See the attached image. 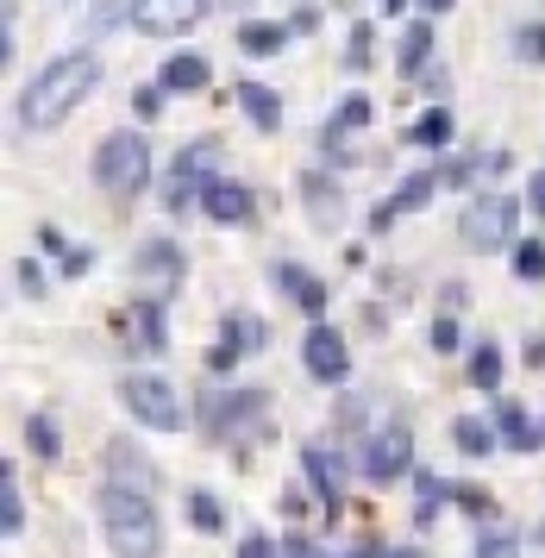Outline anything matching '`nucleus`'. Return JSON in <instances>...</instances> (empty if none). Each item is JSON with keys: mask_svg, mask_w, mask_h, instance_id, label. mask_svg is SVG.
I'll use <instances>...</instances> for the list:
<instances>
[{"mask_svg": "<svg viewBox=\"0 0 545 558\" xmlns=\"http://www.w3.org/2000/svg\"><path fill=\"white\" fill-rule=\"evenodd\" d=\"M514 220H521V207L508 202V195H476V202L458 214V239H464L471 252H508V245H514Z\"/></svg>", "mask_w": 545, "mask_h": 558, "instance_id": "nucleus-5", "label": "nucleus"}, {"mask_svg": "<svg viewBox=\"0 0 545 558\" xmlns=\"http://www.w3.org/2000/svg\"><path fill=\"white\" fill-rule=\"evenodd\" d=\"M201 214H207L214 227H245L251 214H257V202H251V189H245V182L214 177L207 189H201Z\"/></svg>", "mask_w": 545, "mask_h": 558, "instance_id": "nucleus-10", "label": "nucleus"}, {"mask_svg": "<svg viewBox=\"0 0 545 558\" xmlns=\"http://www.w3.org/2000/svg\"><path fill=\"white\" fill-rule=\"evenodd\" d=\"M301 364H307V377H314V383H346L351 377L346 339L326 327V320H314V327H307V339H301Z\"/></svg>", "mask_w": 545, "mask_h": 558, "instance_id": "nucleus-8", "label": "nucleus"}, {"mask_svg": "<svg viewBox=\"0 0 545 558\" xmlns=\"http://www.w3.org/2000/svg\"><path fill=\"white\" fill-rule=\"evenodd\" d=\"M282 558H320V553H314L307 539H282Z\"/></svg>", "mask_w": 545, "mask_h": 558, "instance_id": "nucleus-43", "label": "nucleus"}, {"mask_svg": "<svg viewBox=\"0 0 545 558\" xmlns=\"http://www.w3.org/2000/svg\"><path fill=\"white\" fill-rule=\"evenodd\" d=\"M414 496H421V508H414V521H433V514H439V508H446V496H458V489H451L446 477H433V471H414Z\"/></svg>", "mask_w": 545, "mask_h": 558, "instance_id": "nucleus-27", "label": "nucleus"}, {"mask_svg": "<svg viewBox=\"0 0 545 558\" xmlns=\"http://www.w3.org/2000/svg\"><path fill=\"white\" fill-rule=\"evenodd\" d=\"M264 345V320H251V314H226V327H220V345L207 352V364L214 371H232L245 352H257Z\"/></svg>", "mask_w": 545, "mask_h": 558, "instance_id": "nucleus-12", "label": "nucleus"}, {"mask_svg": "<svg viewBox=\"0 0 545 558\" xmlns=\"http://www.w3.org/2000/svg\"><path fill=\"white\" fill-rule=\"evenodd\" d=\"M107 483H125V489H145L150 496V483H157V464H150L132 439H113L107 446Z\"/></svg>", "mask_w": 545, "mask_h": 558, "instance_id": "nucleus-14", "label": "nucleus"}, {"mask_svg": "<svg viewBox=\"0 0 545 558\" xmlns=\"http://www.w3.org/2000/svg\"><path fill=\"white\" fill-rule=\"evenodd\" d=\"M132 107H138V120H157V113H164V82L138 88V95H132Z\"/></svg>", "mask_w": 545, "mask_h": 558, "instance_id": "nucleus-38", "label": "nucleus"}, {"mask_svg": "<svg viewBox=\"0 0 545 558\" xmlns=\"http://www.w3.org/2000/svg\"><path fill=\"white\" fill-rule=\"evenodd\" d=\"M301 202H307V220H314L320 232H332V227H339V214H346L339 182H326L320 170H307V177H301Z\"/></svg>", "mask_w": 545, "mask_h": 558, "instance_id": "nucleus-15", "label": "nucleus"}, {"mask_svg": "<svg viewBox=\"0 0 545 558\" xmlns=\"http://www.w3.org/2000/svg\"><path fill=\"white\" fill-rule=\"evenodd\" d=\"M364 120H371V101H364V95H351V101L339 107V113H332V120H326L320 145H339V138H346V132H358V126H364Z\"/></svg>", "mask_w": 545, "mask_h": 558, "instance_id": "nucleus-29", "label": "nucleus"}, {"mask_svg": "<svg viewBox=\"0 0 545 558\" xmlns=\"http://www.w3.org/2000/svg\"><path fill=\"white\" fill-rule=\"evenodd\" d=\"M451 439H458V452H464V458H489V452H496V427H489V421H476V414L451 421Z\"/></svg>", "mask_w": 545, "mask_h": 558, "instance_id": "nucleus-26", "label": "nucleus"}, {"mask_svg": "<svg viewBox=\"0 0 545 558\" xmlns=\"http://www.w3.org/2000/svg\"><path fill=\"white\" fill-rule=\"evenodd\" d=\"M408 471H414V433H408V421H383V433H371V446H364V477L396 483Z\"/></svg>", "mask_w": 545, "mask_h": 558, "instance_id": "nucleus-6", "label": "nucleus"}, {"mask_svg": "<svg viewBox=\"0 0 545 558\" xmlns=\"http://www.w3.org/2000/svg\"><path fill=\"white\" fill-rule=\"evenodd\" d=\"M426 57H433V20H414V26L401 32V45H396V70L401 76H421Z\"/></svg>", "mask_w": 545, "mask_h": 558, "instance_id": "nucleus-20", "label": "nucleus"}, {"mask_svg": "<svg viewBox=\"0 0 545 558\" xmlns=\"http://www.w3.org/2000/svg\"><path fill=\"white\" fill-rule=\"evenodd\" d=\"M533 546H545V521H540V527H533Z\"/></svg>", "mask_w": 545, "mask_h": 558, "instance_id": "nucleus-48", "label": "nucleus"}, {"mask_svg": "<svg viewBox=\"0 0 545 558\" xmlns=\"http://www.w3.org/2000/svg\"><path fill=\"white\" fill-rule=\"evenodd\" d=\"M232 101L245 107V120L257 132H276L282 126V95H276L270 82H232Z\"/></svg>", "mask_w": 545, "mask_h": 558, "instance_id": "nucleus-17", "label": "nucleus"}, {"mask_svg": "<svg viewBox=\"0 0 545 558\" xmlns=\"http://www.w3.org/2000/svg\"><path fill=\"white\" fill-rule=\"evenodd\" d=\"M120 402H125V414L150 433H182V421H189L182 396H175L164 377H150V371H132V377L120 383Z\"/></svg>", "mask_w": 545, "mask_h": 558, "instance_id": "nucleus-4", "label": "nucleus"}, {"mask_svg": "<svg viewBox=\"0 0 545 558\" xmlns=\"http://www.w3.org/2000/svg\"><path fill=\"white\" fill-rule=\"evenodd\" d=\"M408 145H421V151H446L451 145V113L446 107H426L421 120L408 126Z\"/></svg>", "mask_w": 545, "mask_h": 558, "instance_id": "nucleus-23", "label": "nucleus"}, {"mask_svg": "<svg viewBox=\"0 0 545 558\" xmlns=\"http://www.w3.org/2000/svg\"><path fill=\"white\" fill-rule=\"evenodd\" d=\"M0 527H7V539L25 533V496H20V471L13 464H0Z\"/></svg>", "mask_w": 545, "mask_h": 558, "instance_id": "nucleus-24", "label": "nucleus"}, {"mask_svg": "<svg viewBox=\"0 0 545 558\" xmlns=\"http://www.w3.org/2000/svg\"><path fill=\"white\" fill-rule=\"evenodd\" d=\"M257 421H264V396H257V389H232V396H214V402H207V427L220 433H245V427H257Z\"/></svg>", "mask_w": 545, "mask_h": 558, "instance_id": "nucleus-11", "label": "nucleus"}, {"mask_svg": "<svg viewBox=\"0 0 545 558\" xmlns=\"http://www.w3.org/2000/svg\"><path fill=\"white\" fill-rule=\"evenodd\" d=\"M270 282L301 307V314H314V320L326 314V282L314 277V270H301V264H282V257H276V264H270Z\"/></svg>", "mask_w": 545, "mask_h": 558, "instance_id": "nucleus-13", "label": "nucleus"}, {"mask_svg": "<svg viewBox=\"0 0 545 558\" xmlns=\"http://www.w3.org/2000/svg\"><path fill=\"white\" fill-rule=\"evenodd\" d=\"M496 433L514 446V452H540V446H545L540 427L526 421V408H514V402H496Z\"/></svg>", "mask_w": 545, "mask_h": 558, "instance_id": "nucleus-21", "label": "nucleus"}, {"mask_svg": "<svg viewBox=\"0 0 545 558\" xmlns=\"http://www.w3.org/2000/svg\"><path fill=\"white\" fill-rule=\"evenodd\" d=\"M100 88V57L95 51H70V57H50L38 76L25 82L20 95V126L25 132H57L75 107Z\"/></svg>", "mask_w": 545, "mask_h": 558, "instance_id": "nucleus-1", "label": "nucleus"}, {"mask_svg": "<svg viewBox=\"0 0 545 558\" xmlns=\"http://www.w3.org/2000/svg\"><path fill=\"white\" fill-rule=\"evenodd\" d=\"M95 182L113 195V202H132L138 189H150V145L138 138V132H113V138H100Z\"/></svg>", "mask_w": 545, "mask_h": 558, "instance_id": "nucleus-3", "label": "nucleus"}, {"mask_svg": "<svg viewBox=\"0 0 545 558\" xmlns=\"http://www.w3.org/2000/svg\"><path fill=\"white\" fill-rule=\"evenodd\" d=\"M426 345H433V352H458V320H451V314H439V320L426 327Z\"/></svg>", "mask_w": 545, "mask_h": 558, "instance_id": "nucleus-36", "label": "nucleus"}, {"mask_svg": "<svg viewBox=\"0 0 545 558\" xmlns=\"http://www.w3.org/2000/svg\"><path fill=\"white\" fill-rule=\"evenodd\" d=\"M458 508H464V514H476V521H483V514H489V496H483V489H458Z\"/></svg>", "mask_w": 545, "mask_h": 558, "instance_id": "nucleus-40", "label": "nucleus"}, {"mask_svg": "<svg viewBox=\"0 0 545 558\" xmlns=\"http://www.w3.org/2000/svg\"><path fill=\"white\" fill-rule=\"evenodd\" d=\"M376 558H426V553H376Z\"/></svg>", "mask_w": 545, "mask_h": 558, "instance_id": "nucleus-47", "label": "nucleus"}, {"mask_svg": "<svg viewBox=\"0 0 545 558\" xmlns=\"http://www.w3.org/2000/svg\"><path fill=\"white\" fill-rule=\"evenodd\" d=\"M207 7H214V0H132L125 20H132L138 32H150V38H175V32L201 26Z\"/></svg>", "mask_w": 545, "mask_h": 558, "instance_id": "nucleus-7", "label": "nucleus"}, {"mask_svg": "<svg viewBox=\"0 0 545 558\" xmlns=\"http://www.w3.org/2000/svg\"><path fill=\"white\" fill-rule=\"evenodd\" d=\"M371 38H376L371 26H351V45H346V63H351V70H364V63H371Z\"/></svg>", "mask_w": 545, "mask_h": 558, "instance_id": "nucleus-37", "label": "nucleus"}, {"mask_svg": "<svg viewBox=\"0 0 545 558\" xmlns=\"http://www.w3.org/2000/svg\"><path fill=\"white\" fill-rule=\"evenodd\" d=\"M351 558H371V553H351Z\"/></svg>", "mask_w": 545, "mask_h": 558, "instance_id": "nucleus-49", "label": "nucleus"}, {"mask_svg": "<svg viewBox=\"0 0 545 558\" xmlns=\"http://www.w3.org/2000/svg\"><path fill=\"white\" fill-rule=\"evenodd\" d=\"M514 57H521V63H545V20L514 26Z\"/></svg>", "mask_w": 545, "mask_h": 558, "instance_id": "nucleus-33", "label": "nucleus"}, {"mask_svg": "<svg viewBox=\"0 0 545 558\" xmlns=\"http://www.w3.org/2000/svg\"><path fill=\"white\" fill-rule=\"evenodd\" d=\"M157 82H164V95H201V88H207V57H201V51H175V57H164Z\"/></svg>", "mask_w": 545, "mask_h": 558, "instance_id": "nucleus-18", "label": "nucleus"}, {"mask_svg": "<svg viewBox=\"0 0 545 558\" xmlns=\"http://www.w3.org/2000/svg\"><path fill=\"white\" fill-rule=\"evenodd\" d=\"M100 527L113 558H164V521L150 508L145 489H125V483H100Z\"/></svg>", "mask_w": 545, "mask_h": 558, "instance_id": "nucleus-2", "label": "nucleus"}, {"mask_svg": "<svg viewBox=\"0 0 545 558\" xmlns=\"http://www.w3.org/2000/svg\"><path fill=\"white\" fill-rule=\"evenodd\" d=\"M13 282H20V295H32V302L45 295V270H38L32 257H20V264H13Z\"/></svg>", "mask_w": 545, "mask_h": 558, "instance_id": "nucleus-35", "label": "nucleus"}, {"mask_svg": "<svg viewBox=\"0 0 545 558\" xmlns=\"http://www.w3.org/2000/svg\"><path fill=\"white\" fill-rule=\"evenodd\" d=\"M471 383H476V389H501V352L489 345V339L471 352Z\"/></svg>", "mask_w": 545, "mask_h": 558, "instance_id": "nucleus-30", "label": "nucleus"}, {"mask_svg": "<svg viewBox=\"0 0 545 558\" xmlns=\"http://www.w3.org/2000/svg\"><path fill=\"white\" fill-rule=\"evenodd\" d=\"M476 558H521V539L514 533H483L476 539Z\"/></svg>", "mask_w": 545, "mask_h": 558, "instance_id": "nucleus-34", "label": "nucleus"}, {"mask_svg": "<svg viewBox=\"0 0 545 558\" xmlns=\"http://www.w3.org/2000/svg\"><path fill=\"white\" fill-rule=\"evenodd\" d=\"M526 202H533V214H545V170L533 177V189H526Z\"/></svg>", "mask_w": 545, "mask_h": 558, "instance_id": "nucleus-44", "label": "nucleus"}, {"mask_svg": "<svg viewBox=\"0 0 545 558\" xmlns=\"http://www.w3.org/2000/svg\"><path fill=\"white\" fill-rule=\"evenodd\" d=\"M439 182H446L439 170H414V177L401 182V189L389 195V202H383V207H371V232H389V227L401 220V214H414V207H426L433 195H439Z\"/></svg>", "mask_w": 545, "mask_h": 558, "instance_id": "nucleus-9", "label": "nucleus"}, {"mask_svg": "<svg viewBox=\"0 0 545 558\" xmlns=\"http://www.w3.org/2000/svg\"><path fill=\"white\" fill-rule=\"evenodd\" d=\"M25 446H32V458H38V464H57V458H63L57 421H50V414H25Z\"/></svg>", "mask_w": 545, "mask_h": 558, "instance_id": "nucleus-25", "label": "nucleus"}, {"mask_svg": "<svg viewBox=\"0 0 545 558\" xmlns=\"http://www.w3.org/2000/svg\"><path fill=\"white\" fill-rule=\"evenodd\" d=\"M446 7H451V0H421V13H426V20H433V13H446Z\"/></svg>", "mask_w": 545, "mask_h": 558, "instance_id": "nucleus-45", "label": "nucleus"}, {"mask_svg": "<svg viewBox=\"0 0 545 558\" xmlns=\"http://www.w3.org/2000/svg\"><path fill=\"white\" fill-rule=\"evenodd\" d=\"M320 26V13H314V7H295V20H289V32H314Z\"/></svg>", "mask_w": 545, "mask_h": 558, "instance_id": "nucleus-42", "label": "nucleus"}, {"mask_svg": "<svg viewBox=\"0 0 545 558\" xmlns=\"http://www.w3.org/2000/svg\"><path fill=\"white\" fill-rule=\"evenodd\" d=\"M289 38H295V32L282 26V20H245V26H239V51L245 57H276Z\"/></svg>", "mask_w": 545, "mask_h": 558, "instance_id": "nucleus-19", "label": "nucleus"}, {"mask_svg": "<svg viewBox=\"0 0 545 558\" xmlns=\"http://www.w3.org/2000/svg\"><path fill=\"white\" fill-rule=\"evenodd\" d=\"M132 332L145 352H164V302H132Z\"/></svg>", "mask_w": 545, "mask_h": 558, "instance_id": "nucleus-28", "label": "nucleus"}, {"mask_svg": "<svg viewBox=\"0 0 545 558\" xmlns=\"http://www.w3.org/2000/svg\"><path fill=\"white\" fill-rule=\"evenodd\" d=\"M57 264H63V277H82V270L95 264V252H88V245H70V252L57 257Z\"/></svg>", "mask_w": 545, "mask_h": 558, "instance_id": "nucleus-39", "label": "nucleus"}, {"mask_svg": "<svg viewBox=\"0 0 545 558\" xmlns=\"http://www.w3.org/2000/svg\"><path fill=\"white\" fill-rule=\"evenodd\" d=\"M132 270H145V277H164V282H182V252H175L170 239H150V245H138Z\"/></svg>", "mask_w": 545, "mask_h": 558, "instance_id": "nucleus-22", "label": "nucleus"}, {"mask_svg": "<svg viewBox=\"0 0 545 558\" xmlns=\"http://www.w3.org/2000/svg\"><path fill=\"white\" fill-rule=\"evenodd\" d=\"M376 7H383V13H401V7H408V0H376Z\"/></svg>", "mask_w": 545, "mask_h": 558, "instance_id": "nucleus-46", "label": "nucleus"}, {"mask_svg": "<svg viewBox=\"0 0 545 558\" xmlns=\"http://www.w3.org/2000/svg\"><path fill=\"white\" fill-rule=\"evenodd\" d=\"M239 558H282V553H276L270 539H245V546H239Z\"/></svg>", "mask_w": 545, "mask_h": 558, "instance_id": "nucleus-41", "label": "nucleus"}, {"mask_svg": "<svg viewBox=\"0 0 545 558\" xmlns=\"http://www.w3.org/2000/svg\"><path fill=\"white\" fill-rule=\"evenodd\" d=\"M189 521H195L201 533H220V527H226L220 502H214V496H207V489H195V496H189Z\"/></svg>", "mask_w": 545, "mask_h": 558, "instance_id": "nucleus-32", "label": "nucleus"}, {"mask_svg": "<svg viewBox=\"0 0 545 558\" xmlns=\"http://www.w3.org/2000/svg\"><path fill=\"white\" fill-rule=\"evenodd\" d=\"M301 464H307V483H314V496H320L326 521H339V502H346V489H339V464L326 458V446H301Z\"/></svg>", "mask_w": 545, "mask_h": 558, "instance_id": "nucleus-16", "label": "nucleus"}, {"mask_svg": "<svg viewBox=\"0 0 545 558\" xmlns=\"http://www.w3.org/2000/svg\"><path fill=\"white\" fill-rule=\"evenodd\" d=\"M514 277H521V282H540L545 277V245H540V239H521V245H514Z\"/></svg>", "mask_w": 545, "mask_h": 558, "instance_id": "nucleus-31", "label": "nucleus"}]
</instances>
